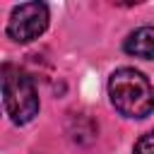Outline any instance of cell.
Listing matches in <instances>:
<instances>
[{"label":"cell","mask_w":154,"mask_h":154,"mask_svg":"<svg viewBox=\"0 0 154 154\" xmlns=\"http://www.w3.org/2000/svg\"><path fill=\"white\" fill-rule=\"evenodd\" d=\"M108 96L113 108L125 118H147L154 111V89L149 79L135 67H120L108 79Z\"/></svg>","instance_id":"cell-1"},{"label":"cell","mask_w":154,"mask_h":154,"mask_svg":"<svg viewBox=\"0 0 154 154\" xmlns=\"http://www.w3.org/2000/svg\"><path fill=\"white\" fill-rule=\"evenodd\" d=\"M2 101H5L7 116L17 125H24V123L34 120V116L38 113L36 87H34L31 77L24 70L14 67V65L2 67Z\"/></svg>","instance_id":"cell-2"},{"label":"cell","mask_w":154,"mask_h":154,"mask_svg":"<svg viewBox=\"0 0 154 154\" xmlns=\"http://www.w3.org/2000/svg\"><path fill=\"white\" fill-rule=\"evenodd\" d=\"M48 26V7L43 2L17 5L7 19V36L17 43H29L38 38Z\"/></svg>","instance_id":"cell-3"},{"label":"cell","mask_w":154,"mask_h":154,"mask_svg":"<svg viewBox=\"0 0 154 154\" xmlns=\"http://www.w3.org/2000/svg\"><path fill=\"white\" fill-rule=\"evenodd\" d=\"M128 55L142 58V60H152L154 58V26H140L135 31L128 34L125 43H123Z\"/></svg>","instance_id":"cell-4"},{"label":"cell","mask_w":154,"mask_h":154,"mask_svg":"<svg viewBox=\"0 0 154 154\" xmlns=\"http://www.w3.org/2000/svg\"><path fill=\"white\" fill-rule=\"evenodd\" d=\"M132 154H154V130L147 132V135H142V137L135 142Z\"/></svg>","instance_id":"cell-5"}]
</instances>
